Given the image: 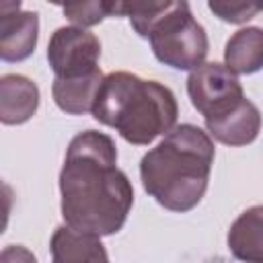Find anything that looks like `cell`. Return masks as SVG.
Wrapping results in <instances>:
<instances>
[{
	"label": "cell",
	"mask_w": 263,
	"mask_h": 263,
	"mask_svg": "<svg viewBox=\"0 0 263 263\" xmlns=\"http://www.w3.org/2000/svg\"><path fill=\"white\" fill-rule=\"evenodd\" d=\"M101 41L80 27H60L47 43V62L55 78H80L99 68Z\"/></svg>",
	"instance_id": "obj_6"
},
{
	"label": "cell",
	"mask_w": 263,
	"mask_h": 263,
	"mask_svg": "<svg viewBox=\"0 0 263 263\" xmlns=\"http://www.w3.org/2000/svg\"><path fill=\"white\" fill-rule=\"evenodd\" d=\"M39 109V86L23 74H4L0 78V121L21 125Z\"/></svg>",
	"instance_id": "obj_8"
},
{
	"label": "cell",
	"mask_w": 263,
	"mask_h": 263,
	"mask_svg": "<svg viewBox=\"0 0 263 263\" xmlns=\"http://www.w3.org/2000/svg\"><path fill=\"white\" fill-rule=\"evenodd\" d=\"M261 111L253 101H245L236 111H232L228 117L205 123V129L210 138L226 144V146H247L257 140L261 132Z\"/></svg>",
	"instance_id": "obj_12"
},
{
	"label": "cell",
	"mask_w": 263,
	"mask_h": 263,
	"mask_svg": "<svg viewBox=\"0 0 263 263\" xmlns=\"http://www.w3.org/2000/svg\"><path fill=\"white\" fill-rule=\"evenodd\" d=\"M117 16L129 18L134 31L150 41L160 64L191 72L205 64L208 33L193 18L189 2H119Z\"/></svg>",
	"instance_id": "obj_4"
},
{
	"label": "cell",
	"mask_w": 263,
	"mask_h": 263,
	"mask_svg": "<svg viewBox=\"0 0 263 263\" xmlns=\"http://www.w3.org/2000/svg\"><path fill=\"white\" fill-rule=\"evenodd\" d=\"M0 263H37V259L23 245H8L0 253Z\"/></svg>",
	"instance_id": "obj_16"
},
{
	"label": "cell",
	"mask_w": 263,
	"mask_h": 263,
	"mask_svg": "<svg viewBox=\"0 0 263 263\" xmlns=\"http://www.w3.org/2000/svg\"><path fill=\"white\" fill-rule=\"evenodd\" d=\"M224 66L232 74H255L263 68V29H238L224 47Z\"/></svg>",
	"instance_id": "obj_13"
},
{
	"label": "cell",
	"mask_w": 263,
	"mask_h": 263,
	"mask_svg": "<svg viewBox=\"0 0 263 263\" xmlns=\"http://www.w3.org/2000/svg\"><path fill=\"white\" fill-rule=\"evenodd\" d=\"M214 154L216 148L208 132L193 123H181L142 156V187L164 210L185 214L208 191Z\"/></svg>",
	"instance_id": "obj_2"
},
{
	"label": "cell",
	"mask_w": 263,
	"mask_h": 263,
	"mask_svg": "<svg viewBox=\"0 0 263 263\" xmlns=\"http://www.w3.org/2000/svg\"><path fill=\"white\" fill-rule=\"evenodd\" d=\"M187 95L193 109L203 115L205 123L228 117L247 101L238 76L218 62H205L189 74Z\"/></svg>",
	"instance_id": "obj_5"
},
{
	"label": "cell",
	"mask_w": 263,
	"mask_h": 263,
	"mask_svg": "<svg viewBox=\"0 0 263 263\" xmlns=\"http://www.w3.org/2000/svg\"><path fill=\"white\" fill-rule=\"evenodd\" d=\"M208 8L220 21H224V23L242 25V23L251 21L261 10V4H255V2H218V0H212V2H208Z\"/></svg>",
	"instance_id": "obj_15"
},
{
	"label": "cell",
	"mask_w": 263,
	"mask_h": 263,
	"mask_svg": "<svg viewBox=\"0 0 263 263\" xmlns=\"http://www.w3.org/2000/svg\"><path fill=\"white\" fill-rule=\"evenodd\" d=\"M68 21L74 27H95L107 16H115V2H72L62 6Z\"/></svg>",
	"instance_id": "obj_14"
},
{
	"label": "cell",
	"mask_w": 263,
	"mask_h": 263,
	"mask_svg": "<svg viewBox=\"0 0 263 263\" xmlns=\"http://www.w3.org/2000/svg\"><path fill=\"white\" fill-rule=\"evenodd\" d=\"M62 218L66 226L95 236L119 232L134 205V187L117 166V146L109 134H76L60 171Z\"/></svg>",
	"instance_id": "obj_1"
},
{
	"label": "cell",
	"mask_w": 263,
	"mask_h": 263,
	"mask_svg": "<svg viewBox=\"0 0 263 263\" xmlns=\"http://www.w3.org/2000/svg\"><path fill=\"white\" fill-rule=\"evenodd\" d=\"M103 80L105 76L101 70L80 76V78H53L51 95H53L58 109H62L68 115L92 113Z\"/></svg>",
	"instance_id": "obj_11"
},
{
	"label": "cell",
	"mask_w": 263,
	"mask_h": 263,
	"mask_svg": "<svg viewBox=\"0 0 263 263\" xmlns=\"http://www.w3.org/2000/svg\"><path fill=\"white\" fill-rule=\"evenodd\" d=\"M39 39V14L21 10V2L0 4V58L2 62L27 60Z\"/></svg>",
	"instance_id": "obj_7"
},
{
	"label": "cell",
	"mask_w": 263,
	"mask_h": 263,
	"mask_svg": "<svg viewBox=\"0 0 263 263\" xmlns=\"http://www.w3.org/2000/svg\"><path fill=\"white\" fill-rule=\"evenodd\" d=\"M177 115L179 105L168 86L132 72L107 74L92 107L99 123L113 127L134 146H148L166 136L177 127Z\"/></svg>",
	"instance_id": "obj_3"
},
{
	"label": "cell",
	"mask_w": 263,
	"mask_h": 263,
	"mask_svg": "<svg viewBox=\"0 0 263 263\" xmlns=\"http://www.w3.org/2000/svg\"><path fill=\"white\" fill-rule=\"evenodd\" d=\"M51 263H109L101 236L78 232L70 226H58L49 240Z\"/></svg>",
	"instance_id": "obj_9"
},
{
	"label": "cell",
	"mask_w": 263,
	"mask_h": 263,
	"mask_svg": "<svg viewBox=\"0 0 263 263\" xmlns=\"http://www.w3.org/2000/svg\"><path fill=\"white\" fill-rule=\"evenodd\" d=\"M228 251L242 263H263V205L245 210L226 236Z\"/></svg>",
	"instance_id": "obj_10"
}]
</instances>
